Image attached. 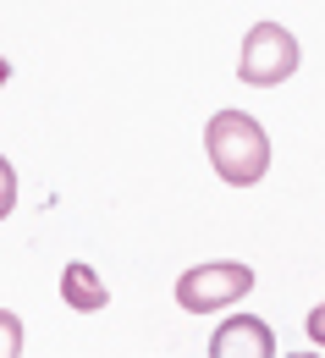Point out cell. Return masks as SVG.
Wrapping results in <instances>:
<instances>
[{"mask_svg": "<svg viewBox=\"0 0 325 358\" xmlns=\"http://www.w3.org/2000/svg\"><path fill=\"white\" fill-rule=\"evenodd\" d=\"M248 292H254V265H237V259H210V265H193L177 275V303L187 314L232 309Z\"/></svg>", "mask_w": 325, "mask_h": 358, "instance_id": "3957f363", "label": "cell"}, {"mask_svg": "<svg viewBox=\"0 0 325 358\" xmlns=\"http://www.w3.org/2000/svg\"><path fill=\"white\" fill-rule=\"evenodd\" d=\"M61 298H66L78 314H99L105 303H110V292H105L99 270H94V265H78V259L61 270Z\"/></svg>", "mask_w": 325, "mask_h": 358, "instance_id": "5b68a950", "label": "cell"}, {"mask_svg": "<svg viewBox=\"0 0 325 358\" xmlns=\"http://www.w3.org/2000/svg\"><path fill=\"white\" fill-rule=\"evenodd\" d=\"M204 149H210V166L226 187H254L270 171V133L248 110H215L204 127Z\"/></svg>", "mask_w": 325, "mask_h": 358, "instance_id": "6da1fadb", "label": "cell"}, {"mask_svg": "<svg viewBox=\"0 0 325 358\" xmlns=\"http://www.w3.org/2000/svg\"><path fill=\"white\" fill-rule=\"evenodd\" d=\"M210 353L215 358H270L276 353V331L254 314H232L215 336H210Z\"/></svg>", "mask_w": 325, "mask_h": 358, "instance_id": "277c9868", "label": "cell"}, {"mask_svg": "<svg viewBox=\"0 0 325 358\" xmlns=\"http://www.w3.org/2000/svg\"><path fill=\"white\" fill-rule=\"evenodd\" d=\"M303 331H309V342H315V348H325V298L315 303V309H309V320H303Z\"/></svg>", "mask_w": 325, "mask_h": 358, "instance_id": "ba28073f", "label": "cell"}, {"mask_svg": "<svg viewBox=\"0 0 325 358\" xmlns=\"http://www.w3.org/2000/svg\"><path fill=\"white\" fill-rule=\"evenodd\" d=\"M22 353V320L11 309H0V358H17Z\"/></svg>", "mask_w": 325, "mask_h": 358, "instance_id": "8992f818", "label": "cell"}, {"mask_svg": "<svg viewBox=\"0 0 325 358\" xmlns=\"http://www.w3.org/2000/svg\"><path fill=\"white\" fill-rule=\"evenodd\" d=\"M298 61H303V50H298V39H292L281 22H254V28L243 34L237 78H243L248 89H276V83H287V78L298 72Z\"/></svg>", "mask_w": 325, "mask_h": 358, "instance_id": "7a4b0ae2", "label": "cell"}, {"mask_svg": "<svg viewBox=\"0 0 325 358\" xmlns=\"http://www.w3.org/2000/svg\"><path fill=\"white\" fill-rule=\"evenodd\" d=\"M17 210V171H11V160L0 155V221Z\"/></svg>", "mask_w": 325, "mask_h": 358, "instance_id": "52a82bcc", "label": "cell"}]
</instances>
